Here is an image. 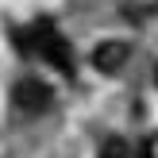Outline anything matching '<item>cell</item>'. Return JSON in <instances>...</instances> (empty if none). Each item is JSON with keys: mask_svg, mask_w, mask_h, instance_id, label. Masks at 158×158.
<instances>
[{"mask_svg": "<svg viewBox=\"0 0 158 158\" xmlns=\"http://www.w3.org/2000/svg\"><path fill=\"white\" fill-rule=\"evenodd\" d=\"M89 58H93V66H97L100 73H116V69H123V66H127L131 46H127V43H116V39H108V43H100L97 50L89 54Z\"/></svg>", "mask_w": 158, "mask_h": 158, "instance_id": "2", "label": "cell"}, {"mask_svg": "<svg viewBox=\"0 0 158 158\" xmlns=\"http://www.w3.org/2000/svg\"><path fill=\"white\" fill-rule=\"evenodd\" d=\"M154 81H158V66H154Z\"/></svg>", "mask_w": 158, "mask_h": 158, "instance_id": "5", "label": "cell"}, {"mask_svg": "<svg viewBox=\"0 0 158 158\" xmlns=\"http://www.w3.org/2000/svg\"><path fill=\"white\" fill-rule=\"evenodd\" d=\"M46 100H50V93H46L39 81H23V85H19V104H23V108L39 112V108H43Z\"/></svg>", "mask_w": 158, "mask_h": 158, "instance_id": "3", "label": "cell"}, {"mask_svg": "<svg viewBox=\"0 0 158 158\" xmlns=\"http://www.w3.org/2000/svg\"><path fill=\"white\" fill-rule=\"evenodd\" d=\"M97 158H131V147L123 143V139H104Z\"/></svg>", "mask_w": 158, "mask_h": 158, "instance_id": "4", "label": "cell"}, {"mask_svg": "<svg viewBox=\"0 0 158 158\" xmlns=\"http://www.w3.org/2000/svg\"><path fill=\"white\" fill-rule=\"evenodd\" d=\"M27 43H31V50H39V54H43V62H50L62 77L73 73V54H69V43L50 27V23H35V27L27 31Z\"/></svg>", "mask_w": 158, "mask_h": 158, "instance_id": "1", "label": "cell"}]
</instances>
